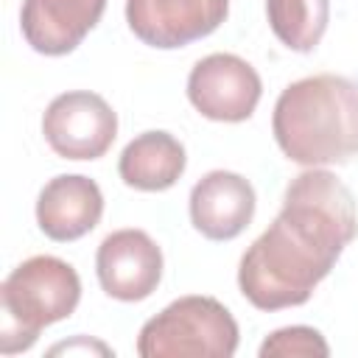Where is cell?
Listing matches in <instances>:
<instances>
[{
    "instance_id": "obj_1",
    "label": "cell",
    "mask_w": 358,
    "mask_h": 358,
    "mask_svg": "<svg viewBox=\"0 0 358 358\" xmlns=\"http://www.w3.org/2000/svg\"><path fill=\"white\" fill-rule=\"evenodd\" d=\"M355 235V199L336 173L294 176L277 218L241 257V294L260 310L305 305Z\"/></svg>"
},
{
    "instance_id": "obj_2",
    "label": "cell",
    "mask_w": 358,
    "mask_h": 358,
    "mask_svg": "<svg viewBox=\"0 0 358 358\" xmlns=\"http://www.w3.org/2000/svg\"><path fill=\"white\" fill-rule=\"evenodd\" d=\"M271 131L291 162H350L358 157V81L319 73L288 84L274 103Z\"/></svg>"
},
{
    "instance_id": "obj_3",
    "label": "cell",
    "mask_w": 358,
    "mask_h": 358,
    "mask_svg": "<svg viewBox=\"0 0 358 358\" xmlns=\"http://www.w3.org/2000/svg\"><path fill=\"white\" fill-rule=\"evenodd\" d=\"M81 299L76 268L53 255L22 260L0 285V352L14 355L39 338L42 327L67 319Z\"/></svg>"
},
{
    "instance_id": "obj_4",
    "label": "cell",
    "mask_w": 358,
    "mask_h": 358,
    "mask_svg": "<svg viewBox=\"0 0 358 358\" xmlns=\"http://www.w3.org/2000/svg\"><path fill=\"white\" fill-rule=\"evenodd\" d=\"M238 350V322L213 296H179L151 316L137 336L143 358H229Z\"/></svg>"
},
{
    "instance_id": "obj_5",
    "label": "cell",
    "mask_w": 358,
    "mask_h": 358,
    "mask_svg": "<svg viewBox=\"0 0 358 358\" xmlns=\"http://www.w3.org/2000/svg\"><path fill=\"white\" fill-rule=\"evenodd\" d=\"M42 134L62 159H98L117 137V115L90 90L62 92L45 109Z\"/></svg>"
},
{
    "instance_id": "obj_6",
    "label": "cell",
    "mask_w": 358,
    "mask_h": 358,
    "mask_svg": "<svg viewBox=\"0 0 358 358\" xmlns=\"http://www.w3.org/2000/svg\"><path fill=\"white\" fill-rule=\"evenodd\" d=\"M263 84L257 70L235 53H210L187 76V98L210 120L241 123L252 117Z\"/></svg>"
},
{
    "instance_id": "obj_7",
    "label": "cell",
    "mask_w": 358,
    "mask_h": 358,
    "mask_svg": "<svg viewBox=\"0 0 358 358\" xmlns=\"http://www.w3.org/2000/svg\"><path fill=\"white\" fill-rule=\"evenodd\" d=\"M229 14V0H126L131 34L151 48L173 50L213 34Z\"/></svg>"
},
{
    "instance_id": "obj_8",
    "label": "cell",
    "mask_w": 358,
    "mask_h": 358,
    "mask_svg": "<svg viewBox=\"0 0 358 358\" xmlns=\"http://www.w3.org/2000/svg\"><path fill=\"white\" fill-rule=\"evenodd\" d=\"M101 288L120 302L151 296L162 280V252L143 229H117L106 235L95 255Z\"/></svg>"
},
{
    "instance_id": "obj_9",
    "label": "cell",
    "mask_w": 358,
    "mask_h": 358,
    "mask_svg": "<svg viewBox=\"0 0 358 358\" xmlns=\"http://www.w3.org/2000/svg\"><path fill=\"white\" fill-rule=\"evenodd\" d=\"M255 187L232 171H210L190 190V221L210 241L238 238L255 215Z\"/></svg>"
},
{
    "instance_id": "obj_10",
    "label": "cell",
    "mask_w": 358,
    "mask_h": 358,
    "mask_svg": "<svg viewBox=\"0 0 358 358\" xmlns=\"http://www.w3.org/2000/svg\"><path fill=\"white\" fill-rule=\"evenodd\" d=\"M106 0H25L20 28L25 42L45 56H64L103 17Z\"/></svg>"
},
{
    "instance_id": "obj_11",
    "label": "cell",
    "mask_w": 358,
    "mask_h": 358,
    "mask_svg": "<svg viewBox=\"0 0 358 358\" xmlns=\"http://www.w3.org/2000/svg\"><path fill=\"white\" fill-rule=\"evenodd\" d=\"M103 215L101 187L81 173L53 176L36 199V224L39 229L59 243L78 241L98 227Z\"/></svg>"
},
{
    "instance_id": "obj_12",
    "label": "cell",
    "mask_w": 358,
    "mask_h": 358,
    "mask_svg": "<svg viewBox=\"0 0 358 358\" xmlns=\"http://www.w3.org/2000/svg\"><path fill=\"white\" fill-rule=\"evenodd\" d=\"M185 165H187L185 145L173 134L143 131L123 148L117 173L134 190L159 193L179 182V176L185 173Z\"/></svg>"
},
{
    "instance_id": "obj_13",
    "label": "cell",
    "mask_w": 358,
    "mask_h": 358,
    "mask_svg": "<svg viewBox=\"0 0 358 358\" xmlns=\"http://www.w3.org/2000/svg\"><path fill=\"white\" fill-rule=\"evenodd\" d=\"M274 36L296 53H310L330 22V0H266Z\"/></svg>"
},
{
    "instance_id": "obj_14",
    "label": "cell",
    "mask_w": 358,
    "mask_h": 358,
    "mask_svg": "<svg viewBox=\"0 0 358 358\" xmlns=\"http://www.w3.org/2000/svg\"><path fill=\"white\" fill-rule=\"evenodd\" d=\"M274 355H305V358H327L330 347L324 341V336L313 327L305 324H294V327H282L274 330L263 344H260V358H274Z\"/></svg>"
}]
</instances>
